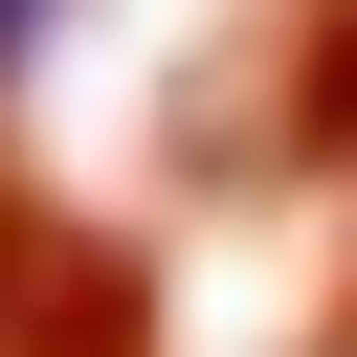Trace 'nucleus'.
<instances>
[{
	"mask_svg": "<svg viewBox=\"0 0 357 357\" xmlns=\"http://www.w3.org/2000/svg\"><path fill=\"white\" fill-rule=\"evenodd\" d=\"M0 357H134V268L0 178Z\"/></svg>",
	"mask_w": 357,
	"mask_h": 357,
	"instance_id": "f257e3e1",
	"label": "nucleus"
}]
</instances>
